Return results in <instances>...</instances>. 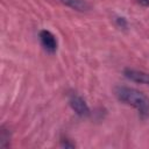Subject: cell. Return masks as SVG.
Instances as JSON below:
<instances>
[{
  "label": "cell",
  "mask_w": 149,
  "mask_h": 149,
  "mask_svg": "<svg viewBox=\"0 0 149 149\" xmlns=\"http://www.w3.org/2000/svg\"><path fill=\"white\" fill-rule=\"evenodd\" d=\"M116 22H118V24H119L121 28H126V27H127V22H126V20H125L123 17H118V19H116Z\"/></svg>",
  "instance_id": "obj_6"
},
{
  "label": "cell",
  "mask_w": 149,
  "mask_h": 149,
  "mask_svg": "<svg viewBox=\"0 0 149 149\" xmlns=\"http://www.w3.org/2000/svg\"><path fill=\"white\" fill-rule=\"evenodd\" d=\"M63 5L72 8V9H76V10H79V12H84V10H87L90 8L88 3L84 0H59Z\"/></svg>",
  "instance_id": "obj_5"
},
{
  "label": "cell",
  "mask_w": 149,
  "mask_h": 149,
  "mask_svg": "<svg viewBox=\"0 0 149 149\" xmlns=\"http://www.w3.org/2000/svg\"><path fill=\"white\" fill-rule=\"evenodd\" d=\"M116 98L127 105L134 107L142 119L149 116V98L136 88L128 86H118L115 88Z\"/></svg>",
  "instance_id": "obj_1"
},
{
  "label": "cell",
  "mask_w": 149,
  "mask_h": 149,
  "mask_svg": "<svg viewBox=\"0 0 149 149\" xmlns=\"http://www.w3.org/2000/svg\"><path fill=\"white\" fill-rule=\"evenodd\" d=\"M137 1H139V3H141L143 6H148L149 5V0H137Z\"/></svg>",
  "instance_id": "obj_7"
},
{
  "label": "cell",
  "mask_w": 149,
  "mask_h": 149,
  "mask_svg": "<svg viewBox=\"0 0 149 149\" xmlns=\"http://www.w3.org/2000/svg\"><path fill=\"white\" fill-rule=\"evenodd\" d=\"M123 74L127 79H129L132 81L149 86V73H147L144 71H140V70H135V69H125Z\"/></svg>",
  "instance_id": "obj_4"
},
{
  "label": "cell",
  "mask_w": 149,
  "mask_h": 149,
  "mask_svg": "<svg viewBox=\"0 0 149 149\" xmlns=\"http://www.w3.org/2000/svg\"><path fill=\"white\" fill-rule=\"evenodd\" d=\"M38 37H40V41H41V44L42 47L50 54H54L56 50H57V40L55 37V35L49 31V30H41L40 34H38Z\"/></svg>",
  "instance_id": "obj_2"
},
{
  "label": "cell",
  "mask_w": 149,
  "mask_h": 149,
  "mask_svg": "<svg viewBox=\"0 0 149 149\" xmlns=\"http://www.w3.org/2000/svg\"><path fill=\"white\" fill-rule=\"evenodd\" d=\"M69 104H70L71 108L76 112V114H78L79 116H87L90 114V108H88L86 101L79 95L71 94V97L69 99Z\"/></svg>",
  "instance_id": "obj_3"
}]
</instances>
